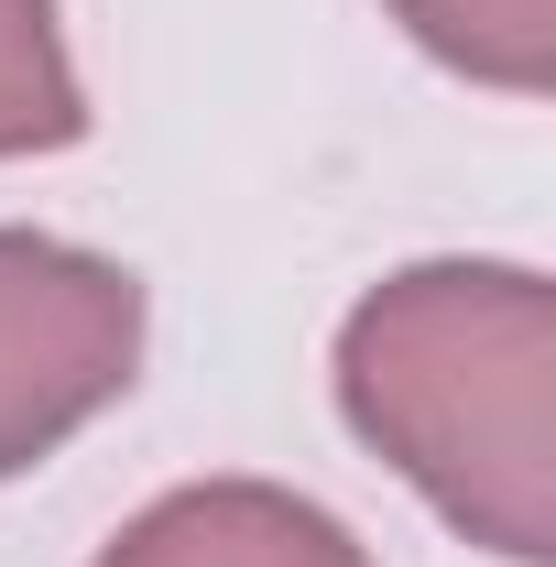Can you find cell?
Wrapping results in <instances>:
<instances>
[{"label":"cell","instance_id":"obj_4","mask_svg":"<svg viewBox=\"0 0 556 567\" xmlns=\"http://www.w3.org/2000/svg\"><path fill=\"white\" fill-rule=\"evenodd\" d=\"M393 22L436 66L513 87V99H546L556 76V0H393Z\"/></svg>","mask_w":556,"mask_h":567},{"label":"cell","instance_id":"obj_1","mask_svg":"<svg viewBox=\"0 0 556 567\" xmlns=\"http://www.w3.org/2000/svg\"><path fill=\"white\" fill-rule=\"evenodd\" d=\"M339 415L470 546L556 557V295L524 262H415L339 328Z\"/></svg>","mask_w":556,"mask_h":567},{"label":"cell","instance_id":"obj_5","mask_svg":"<svg viewBox=\"0 0 556 567\" xmlns=\"http://www.w3.org/2000/svg\"><path fill=\"white\" fill-rule=\"evenodd\" d=\"M87 132V87L55 33V0H0V153H66Z\"/></svg>","mask_w":556,"mask_h":567},{"label":"cell","instance_id":"obj_2","mask_svg":"<svg viewBox=\"0 0 556 567\" xmlns=\"http://www.w3.org/2000/svg\"><path fill=\"white\" fill-rule=\"evenodd\" d=\"M142 284L76 240L0 229V481L55 458L87 415L132 393Z\"/></svg>","mask_w":556,"mask_h":567},{"label":"cell","instance_id":"obj_3","mask_svg":"<svg viewBox=\"0 0 556 567\" xmlns=\"http://www.w3.org/2000/svg\"><path fill=\"white\" fill-rule=\"evenodd\" d=\"M99 567H371L360 535L274 481H186L153 513H132Z\"/></svg>","mask_w":556,"mask_h":567}]
</instances>
